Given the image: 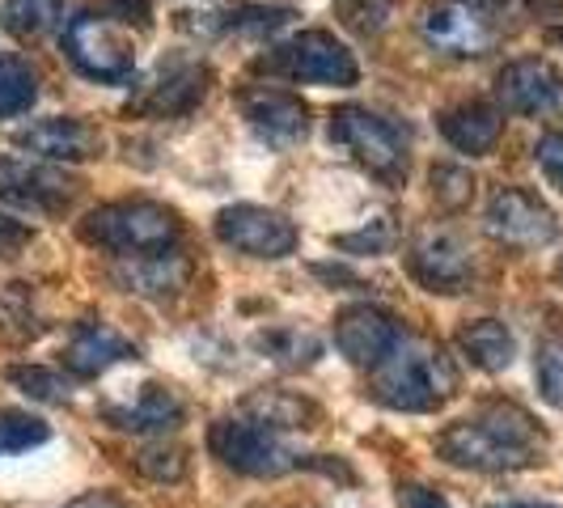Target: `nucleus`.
I'll return each instance as SVG.
<instances>
[{
  "mask_svg": "<svg viewBox=\"0 0 563 508\" xmlns=\"http://www.w3.org/2000/svg\"><path fill=\"white\" fill-rule=\"evenodd\" d=\"M183 416H187L183 398L162 382H144L128 402L102 407V420H111L119 432H166V428H178Z\"/></svg>",
  "mask_w": 563,
  "mask_h": 508,
  "instance_id": "6ab92c4d",
  "label": "nucleus"
},
{
  "mask_svg": "<svg viewBox=\"0 0 563 508\" xmlns=\"http://www.w3.org/2000/svg\"><path fill=\"white\" fill-rule=\"evenodd\" d=\"M500 132H505V119L492 102H457V107H445L441 111V136L457 148V153H471V157H483L500 144Z\"/></svg>",
  "mask_w": 563,
  "mask_h": 508,
  "instance_id": "aec40b11",
  "label": "nucleus"
},
{
  "mask_svg": "<svg viewBox=\"0 0 563 508\" xmlns=\"http://www.w3.org/2000/svg\"><path fill=\"white\" fill-rule=\"evenodd\" d=\"M208 81L212 77L199 59H169L157 68V77L144 85V93L136 98V111L157 114V119H183L203 102Z\"/></svg>",
  "mask_w": 563,
  "mask_h": 508,
  "instance_id": "2eb2a0df",
  "label": "nucleus"
},
{
  "mask_svg": "<svg viewBox=\"0 0 563 508\" xmlns=\"http://www.w3.org/2000/svg\"><path fill=\"white\" fill-rule=\"evenodd\" d=\"M64 56L73 68L102 85H128L136 77V52L132 38L102 13H77L64 26Z\"/></svg>",
  "mask_w": 563,
  "mask_h": 508,
  "instance_id": "423d86ee",
  "label": "nucleus"
},
{
  "mask_svg": "<svg viewBox=\"0 0 563 508\" xmlns=\"http://www.w3.org/2000/svg\"><path fill=\"white\" fill-rule=\"evenodd\" d=\"M254 347L276 361L284 368H306L322 356V343L310 335V331H292V327H276V331H258L254 335Z\"/></svg>",
  "mask_w": 563,
  "mask_h": 508,
  "instance_id": "b1692460",
  "label": "nucleus"
},
{
  "mask_svg": "<svg viewBox=\"0 0 563 508\" xmlns=\"http://www.w3.org/2000/svg\"><path fill=\"white\" fill-rule=\"evenodd\" d=\"M457 347L471 365H479L483 373H500V368L512 365L517 356V343H512V331L496 318H475L457 331Z\"/></svg>",
  "mask_w": 563,
  "mask_h": 508,
  "instance_id": "4be33fe9",
  "label": "nucleus"
},
{
  "mask_svg": "<svg viewBox=\"0 0 563 508\" xmlns=\"http://www.w3.org/2000/svg\"><path fill=\"white\" fill-rule=\"evenodd\" d=\"M9 382L22 390V395L38 398V402H52V407H59V402H68V382L59 377L56 368H43V365H18L9 368Z\"/></svg>",
  "mask_w": 563,
  "mask_h": 508,
  "instance_id": "cd10ccee",
  "label": "nucleus"
},
{
  "mask_svg": "<svg viewBox=\"0 0 563 508\" xmlns=\"http://www.w3.org/2000/svg\"><path fill=\"white\" fill-rule=\"evenodd\" d=\"M123 361H136V347L107 322H77L64 343V365L73 377H102Z\"/></svg>",
  "mask_w": 563,
  "mask_h": 508,
  "instance_id": "a211bd4d",
  "label": "nucleus"
},
{
  "mask_svg": "<svg viewBox=\"0 0 563 508\" xmlns=\"http://www.w3.org/2000/svg\"><path fill=\"white\" fill-rule=\"evenodd\" d=\"M542 428L530 411L517 402H487L475 416L450 423L437 432V453L462 466V471H483V475H505V471H526L542 457Z\"/></svg>",
  "mask_w": 563,
  "mask_h": 508,
  "instance_id": "f257e3e1",
  "label": "nucleus"
},
{
  "mask_svg": "<svg viewBox=\"0 0 563 508\" xmlns=\"http://www.w3.org/2000/svg\"><path fill=\"white\" fill-rule=\"evenodd\" d=\"M64 508H132L128 500H119L114 492H85L77 500H68Z\"/></svg>",
  "mask_w": 563,
  "mask_h": 508,
  "instance_id": "c9c22d12",
  "label": "nucleus"
},
{
  "mask_svg": "<svg viewBox=\"0 0 563 508\" xmlns=\"http://www.w3.org/2000/svg\"><path fill=\"white\" fill-rule=\"evenodd\" d=\"M59 18H64L59 0H9L0 22L13 30L18 38H43L47 30L59 26Z\"/></svg>",
  "mask_w": 563,
  "mask_h": 508,
  "instance_id": "a878e982",
  "label": "nucleus"
},
{
  "mask_svg": "<svg viewBox=\"0 0 563 508\" xmlns=\"http://www.w3.org/2000/svg\"><path fill=\"white\" fill-rule=\"evenodd\" d=\"M534 377L538 390L551 407H563V343L560 339H542L534 356Z\"/></svg>",
  "mask_w": 563,
  "mask_h": 508,
  "instance_id": "c85d7f7f",
  "label": "nucleus"
},
{
  "mask_svg": "<svg viewBox=\"0 0 563 508\" xmlns=\"http://www.w3.org/2000/svg\"><path fill=\"white\" fill-rule=\"evenodd\" d=\"M13 141H18V148H30V153H38V157H47V162H89V157H98L102 144H107L93 123L68 119V114L38 119V123L22 128Z\"/></svg>",
  "mask_w": 563,
  "mask_h": 508,
  "instance_id": "f3484780",
  "label": "nucleus"
},
{
  "mask_svg": "<svg viewBox=\"0 0 563 508\" xmlns=\"http://www.w3.org/2000/svg\"><path fill=\"white\" fill-rule=\"evenodd\" d=\"M258 68L280 73V77L301 85L347 89V85L361 81V64L352 56V47L343 38H335L331 30H301V34H292L288 43H280L276 52H267V56L258 59Z\"/></svg>",
  "mask_w": 563,
  "mask_h": 508,
  "instance_id": "39448f33",
  "label": "nucleus"
},
{
  "mask_svg": "<svg viewBox=\"0 0 563 508\" xmlns=\"http://www.w3.org/2000/svg\"><path fill=\"white\" fill-rule=\"evenodd\" d=\"M496 508H555V505H496Z\"/></svg>",
  "mask_w": 563,
  "mask_h": 508,
  "instance_id": "58836bf2",
  "label": "nucleus"
},
{
  "mask_svg": "<svg viewBox=\"0 0 563 508\" xmlns=\"http://www.w3.org/2000/svg\"><path fill=\"white\" fill-rule=\"evenodd\" d=\"M238 107H242V119H246L267 144L288 148V144L306 141V132H310V107H306L297 93H288V89H267V85H258V89H246V93L238 98Z\"/></svg>",
  "mask_w": 563,
  "mask_h": 508,
  "instance_id": "4468645a",
  "label": "nucleus"
},
{
  "mask_svg": "<svg viewBox=\"0 0 563 508\" xmlns=\"http://www.w3.org/2000/svg\"><path fill=\"white\" fill-rule=\"evenodd\" d=\"M373 398L390 411H437L457 395V368L445 356L441 343L420 335H402L398 347L373 368V382H368Z\"/></svg>",
  "mask_w": 563,
  "mask_h": 508,
  "instance_id": "f03ea898",
  "label": "nucleus"
},
{
  "mask_svg": "<svg viewBox=\"0 0 563 508\" xmlns=\"http://www.w3.org/2000/svg\"><path fill=\"white\" fill-rule=\"evenodd\" d=\"M331 144L347 148L386 187H398L407 178V166H411L407 128H398L395 119L368 111V107H339L331 114Z\"/></svg>",
  "mask_w": 563,
  "mask_h": 508,
  "instance_id": "20e7f679",
  "label": "nucleus"
},
{
  "mask_svg": "<svg viewBox=\"0 0 563 508\" xmlns=\"http://www.w3.org/2000/svg\"><path fill=\"white\" fill-rule=\"evenodd\" d=\"M217 238L251 258H288L297 251V225L263 203H229L217 212Z\"/></svg>",
  "mask_w": 563,
  "mask_h": 508,
  "instance_id": "9d476101",
  "label": "nucleus"
},
{
  "mask_svg": "<svg viewBox=\"0 0 563 508\" xmlns=\"http://www.w3.org/2000/svg\"><path fill=\"white\" fill-rule=\"evenodd\" d=\"M191 280V263L183 254H148V258H132L119 267V284L128 292H144V297H169Z\"/></svg>",
  "mask_w": 563,
  "mask_h": 508,
  "instance_id": "412c9836",
  "label": "nucleus"
},
{
  "mask_svg": "<svg viewBox=\"0 0 563 508\" xmlns=\"http://www.w3.org/2000/svg\"><path fill=\"white\" fill-rule=\"evenodd\" d=\"M81 191L73 174L47 162H22V157H0V203L30 212V217H56Z\"/></svg>",
  "mask_w": 563,
  "mask_h": 508,
  "instance_id": "1a4fd4ad",
  "label": "nucleus"
},
{
  "mask_svg": "<svg viewBox=\"0 0 563 508\" xmlns=\"http://www.w3.org/2000/svg\"><path fill=\"white\" fill-rule=\"evenodd\" d=\"M402 339L395 313L377 310V306H347L335 318V347L361 368H377Z\"/></svg>",
  "mask_w": 563,
  "mask_h": 508,
  "instance_id": "ddd939ff",
  "label": "nucleus"
},
{
  "mask_svg": "<svg viewBox=\"0 0 563 508\" xmlns=\"http://www.w3.org/2000/svg\"><path fill=\"white\" fill-rule=\"evenodd\" d=\"M402 508H453V505L441 492L423 487V483H407V487H402Z\"/></svg>",
  "mask_w": 563,
  "mask_h": 508,
  "instance_id": "f704fd0d",
  "label": "nucleus"
},
{
  "mask_svg": "<svg viewBox=\"0 0 563 508\" xmlns=\"http://www.w3.org/2000/svg\"><path fill=\"white\" fill-rule=\"evenodd\" d=\"M538 166H542V174L555 183V187H563V132H547L542 141H538Z\"/></svg>",
  "mask_w": 563,
  "mask_h": 508,
  "instance_id": "473e14b6",
  "label": "nucleus"
},
{
  "mask_svg": "<svg viewBox=\"0 0 563 508\" xmlns=\"http://www.w3.org/2000/svg\"><path fill=\"white\" fill-rule=\"evenodd\" d=\"M178 217L166 203L153 199H114L93 208L81 221V238L89 246H102L123 258H148V254H166L178 242Z\"/></svg>",
  "mask_w": 563,
  "mask_h": 508,
  "instance_id": "7ed1b4c3",
  "label": "nucleus"
},
{
  "mask_svg": "<svg viewBox=\"0 0 563 508\" xmlns=\"http://www.w3.org/2000/svg\"><path fill=\"white\" fill-rule=\"evenodd\" d=\"M136 471L153 483H178L187 475V453L174 450V445L169 450H144L136 453Z\"/></svg>",
  "mask_w": 563,
  "mask_h": 508,
  "instance_id": "7c9ffc66",
  "label": "nucleus"
},
{
  "mask_svg": "<svg viewBox=\"0 0 563 508\" xmlns=\"http://www.w3.org/2000/svg\"><path fill=\"white\" fill-rule=\"evenodd\" d=\"M246 416L267 428H313L318 411H313L306 398H292V395H276V390H258V395L246 398Z\"/></svg>",
  "mask_w": 563,
  "mask_h": 508,
  "instance_id": "5701e85b",
  "label": "nucleus"
},
{
  "mask_svg": "<svg viewBox=\"0 0 563 508\" xmlns=\"http://www.w3.org/2000/svg\"><path fill=\"white\" fill-rule=\"evenodd\" d=\"M284 22V13H276V9H267V13H263V18H254L251 26H258V30H272V26H280ZM229 30H238L242 26V18H238V13H229V22H225Z\"/></svg>",
  "mask_w": 563,
  "mask_h": 508,
  "instance_id": "e433bc0d",
  "label": "nucleus"
},
{
  "mask_svg": "<svg viewBox=\"0 0 563 508\" xmlns=\"http://www.w3.org/2000/svg\"><path fill=\"white\" fill-rule=\"evenodd\" d=\"M420 30L432 52L441 56H483L496 43V22L487 0H437L420 18Z\"/></svg>",
  "mask_w": 563,
  "mask_h": 508,
  "instance_id": "6e6552de",
  "label": "nucleus"
},
{
  "mask_svg": "<svg viewBox=\"0 0 563 508\" xmlns=\"http://www.w3.org/2000/svg\"><path fill=\"white\" fill-rule=\"evenodd\" d=\"M487 233L496 242H505L512 251H538V246H551L555 242V212L542 203L538 196L521 191V187H505L487 199V217H483Z\"/></svg>",
  "mask_w": 563,
  "mask_h": 508,
  "instance_id": "9b49d317",
  "label": "nucleus"
},
{
  "mask_svg": "<svg viewBox=\"0 0 563 508\" xmlns=\"http://www.w3.org/2000/svg\"><path fill=\"white\" fill-rule=\"evenodd\" d=\"M496 93H500V102H505L508 111L547 114L551 107H560L563 77H560V68H551L547 59L526 56V59H512V64L500 68Z\"/></svg>",
  "mask_w": 563,
  "mask_h": 508,
  "instance_id": "dca6fc26",
  "label": "nucleus"
},
{
  "mask_svg": "<svg viewBox=\"0 0 563 508\" xmlns=\"http://www.w3.org/2000/svg\"><path fill=\"white\" fill-rule=\"evenodd\" d=\"M111 4H119L128 18H132V9H136V18H141V22H148V0H111Z\"/></svg>",
  "mask_w": 563,
  "mask_h": 508,
  "instance_id": "4c0bfd02",
  "label": "nucleus"
},
{
  "mask_svg": "<svg viewBox=\"0 0 563 508\" xmlns=\"http://www.w3.org/2000/svg\"><path fill=\"white\" fill-rule=\"evenodd\" d=\"M407 272L428 288V292H462L475 280V258L462 238L453 233H423L407 251Z\"/></svg>",
  "mask_w": 563,
  "mask_h": 508,
  "instance_id": "f8f14e48",
  "label": "nucleus"
},
{
  "mask_svg": "<svg viewBox=\"0 0 563 508\" xmlns=\"http://www.w3.org/2000/svg\"><path fill=\"white\" fill-rule=\"evenodd\" d=\"M30 242V225L26 221H13L9 212H0V258L18 254Z\"/></svg>",
  "mask_w": 563,
  "mask_h": 508,
  "instance_id": "72a5a7b5",
  "label": "nucleus"
},
{
  "mask_svg": "<svg viewBox=\"0 0 563 508\" xmlns=\"http://www.w3.org/2000/svg\"><path fill=\"white\" fill-rule=\"evenodd\" d=\"M475 196V174L462 166H432V199L441 208H466Z\"/></svg>",
  "mask_w": 563,
  "mask_h": 508,
  "instance_id": "c756f323",
  "label": "nucleus"
},
{
  "mask_svg": "<svg viewBox=\"0 0 563 508\" xmlns=\"http://www.w3.org/2000/svg\"><path fill=\"white\" fill-rule=\"evenodd\" d=\"M208 450L225 462L229 471L251 479H276L301 466L297 450H288L276 428L258 420H217L208 428Z\"/></svg>",
  "mask_w": 563,
  "mask_h": 508,
  "instance_id": "0eeeda50",
  "label": "nucleus"
},
{
  "mask_svg": "<svg viewBox=\"0 0 563 508\" xmlns=\"http://www.w3.org/2000/svg\"><path fill=\"white\" fill-rule=\"evenodd\" d=\"M390 242H395V225H390L386 217L368 221L361 233H339L335 238L339 251H352V254H382V251H390Z\"/></svg>",
  "mask_w": 563,
  "mask_h": 508,
  "instance_id": "2f4dec72",
  "label": "nucleus"
},
{
  "mask_svg": "<svg viewBox=\"0 0 563 508\" xmlns=\"http://www.w3.org/2000/svg\"><path fill=\"white\" fill-rule=\"evenodd\" d=\"M38 102V73L22 56H0V119L26 114Z\"/></svg>",
  "mask_w": 563,
  "mask_h": 508,
  "instance_id": "393cba45",
  "label": "nucleus"
},
{
  "mask_svg": "<svg viewBox=\"0 0 563 508\" xmlns=\"http://www.w3.org/2000/svg\"><path fill=\"white\" fill-rule=\"evenodd\" d=\"M52 437V428L43 420H34L30 411H13V407H0V457L4 453H26L34 445H43Z\"/></svg>",
  "mask_w": 563,
  "mask_h": 508,
  "instance_id": "bb28decb",
  "label": "nucleus"
}]
</instances>
